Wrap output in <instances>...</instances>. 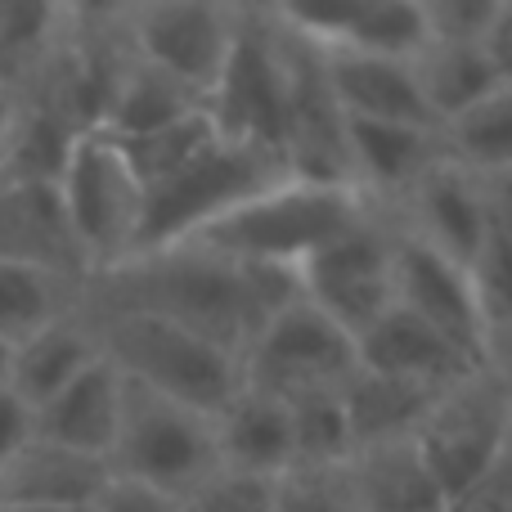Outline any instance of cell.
Returning a JSON list of instances; mask_svg holds the SVG:
<instances>
[{
    "label": "cell",
    "instance_id": "6da1fadb",
    "mask_svg": "<svg viewBox=\"0 0 512 512\" xmlns=\"http://www.w3.org/2000/svg\"><path fill=\"white\" fill-rule=\"evenodd\" d=\"M86 306L167 319V324L207 337L230 355H243V346L256 333L243 265L194 248V243L140 252L113 270L95 274L86 283Z\"/></svg>",
    "mask_w": 512,
    "mask_h": 512
},
{
    "label": "cell",
    "instance_id": "7a4b0ae2",
    "mask_svg": "<svg viewBox=\"0 0 512 512\" xmlns=\"http://www.w3.org/2000/svg\"><path fill=\"white\" fill-rule=\"evenodd\" d=\"M369 212L378 207L360 189L310 185V180L288 176L225 212L207 230H198L189 243L239 265H301L310 252L360 225Z\"/></svg>",
    "mask_w": 512,
    "mask_h": 512
},
{
    "label": "cell",
    "instance_id": "3957f363",
    "mask_svg": "<svg viewBox=\"0 0 512 512\" xmlns=\"http://www.w3.org/2000/svg\"><path fill=\"white\" fill-rule=\"evenodd\" d=\"M86 319L99 337L104 360L126 382L167 396L176 405H189L198 414L216 418L243 387L239 355L212 346L207 337H194L185 328L153 315H122V310H90Z\"/></svg>",
    "mask_w": 512,
    "mask_h": 512
},
{
    "label": "cell",
    "instance_id": "277c9868",
    "mask_svg": "<svg viewBox=\"0 0 512 512\" xmlns=\"http://www.w3.org/2000/svg\"><path fill=\"white\" fill-rule=\"evenodd\" d=\"M216 472L221 463H216L212 418L122 378V418L108 450V477L189 499Z\"/></svg>",
    "mask_w": 512,
    "mask_h": 512
},
{
    "label": "cell",
    "instance_id": "5b68a950",
    "mask_svg": "<svg viewBox=\"0 0 512 512\" xmlns=\"http://www.w3.org/2000/svg\"><path fill=\"white\" fill-rule=\"evenodd\" d=\"M279 180H288L283 162L216 135L185 171L144 189V216H140V234H135L131 256L189 243L198 230H207L212 221H221L225 212L265 194Z\"/></svg>",
    "mask_w": 512,
    "mask_h": 512
},
{
    "label": "cell",
    "instance_id": "8992f818",
    "mask_svg": "<svg viewBox=\"0 0 512 512\" xmlns=\"http://www.w3.org/2000/svg\"><path fill=\"white\" fill-rule=\"evenodd\" d=\"M54 185H59L63 216H68V230L77 239L90 279L131 261L144 216V185L113 135H77Z\"/></svg>",
    "mask_w": 512,
    "mask_h": 512
},
{
    "label": "cell",
    "instance_id": "52a82bcc",
    "mask_svg": "<svg viewBox=\"0 0 512 512\" xmlns=\"http://www.w3.org/2000/svg\"><path fill=\"white\" fill-rule=\"evenodd\" d=\"M274 45H279V77H283V162L292 180L310 185H351L346 162V117L328 90L324 54L301 32H292L270 5Z\"/></svg>",
    "mask_w": 512,
    "mask_h": 512
},
{
    "label": "cell",
    "instance_id": "ba28073f",
    "mask_svg": "<svg viewBox=\"0 0 512 512\" xmlns=\"http://www.w3.org/2000/svg\"><path fill=\"white\" fill-rule=\"evenodd\" d=\"M239 369L243 387L265 391L274 400L337 391L355 373V337L301 297L243 346Z\"/></svg>",
    "mask_w": 512,
    "mask_h": 512
},
{
    "label": "cell",
    "instance_id": "9c48e42d",
    "mask_svg": "<svg viewBox=\"0 0 512 512\" xmlns=\"http://www.w3.org/2000/svg\"><path fill=\"white\" fill-rule=\"evenodd\" d=\"M207 117L221 140L283 162V77L270 5L239 9V36H234L230 63H225L212 99H207Z\"/></svg>",
    "mask_w": 512,
    "mask_h": 512
},
{
    "label": "cell",
    "instance_id": "30bf717a",
    "mask_svg": "<svg viewBox=\"0 0 512 512\" xmlns=\"http://www.w3.org/2000/svg\"><path fill=\"white\" fill-rule=\"evenodd\" d=\"M391 221L382 212H369L360 225L337 234L319 252H310L297 265L301 274V297L328 315L342 333L360 337L373 328L391 306H396V288H391Z\"/></svg>",
    "mask_w": 512,
    "mask_h": 512
},
{
    "label": "cell",
    "instance_id": "8fae6325",
    "mask_svg": "<svg viewBox=\"0 0 512 512\" xmlns=\"http://www.w3.org/2000/svg\"><path fill=\"white\" fill-rule=\"evenodd\" d=\"M508 432H512V396L486 369H477L432 400V409L423 414V423H418V432L409 441L423 454L427 472L445 490V499H454L495 459V450L504 445Z\"/></svg>",
    "mask_w": 512,
    "mask_h": 512
},
{
    "label": "cell",
    "instance_id": "7c38bea8",
    "mask_svg": "<svg viewBox=\"0 0 512 512\" xmlns=\"http://www.w3.org/2000/svg\"><path fill=\"white\" fill-rule=\"evenodd\" d=\"M239 9L243 5L153 0V5H122V23L135 59L153 63L203 99H212L239 36Z\"/></svg>",
    "mask_w": 512,
    "mask_h": 512
},
{
    "label": "cell",
    "instance_id": "4fadbf2b",
    "mask_svg": "<svg viewBox=\"0 0 512 512\" xmlns=\"http://www.w3.org/2000/svg\"><path fill=\"white\" fill-rule=\"evenodd\" d=\"M391 225L400 234H409L414 243L441 252L445 261L468 270L477 261V252L490 239V221H486V198H481V180L472 171H463L459 162L441 158L405 189L396 207H387Z\"/></svg>",
    "mask_w": 512,
    "mask_h": 512
},
{
    "label": "cell",
    "instance_id": "5bb4252c",
    "mask_svg": "<svg viewBox=\"0 0 512 512\" xmlns=\"http://www.w3.org/2000/svg\"><path fill=\"white\" fill-rule=\"evenodd\" d=\"M279 18L319 50L373 54L414 63L432 45L423 0H324V5H274Z\"/></svg>",
    "mask_w": 512,
    "mask_h": 512
},
{
    "label": "cell",
    "instance_id": "9a60e30c",
    "mask_svg": "<svg viewBox=\"0 0 512 512\" xmlns=\"http://www.w3.org/2000/svg\"><path fill=\"white\" fill-rule=\"evenodd\" d=\"M391 288H396V306L405 315L423 319L427 328L454 342L463 355L481 364V342H486V324L477 310V292H472V274L463 265L445 261L441 252L414 243L391 225Z\"/></svg>",
    "mask_w": 512,
    "mask_h": 512
},
{
    "label": "cell",
    "instance_id": "2e32d148",
    "mask_svg": "<svg viewBox=\"0 0 512 512\" xmlns=\"http://www.w3.org/2000/svg\"><path fill=\"white\" fill-rule=\"evenodd\" d=\"M441 158H445L441 131L400 126V122H346L351 185L360 189L378 212L396 207L400 198H405V189Z\"/></svg>",
    "mask_w": 512,
    "mask_h": 512
},
{
    "label": "cell",
    "instance_id": "e0dca14e",
    "mask_svg": "<svg viewBox=\"0 0 512 512\" xmlns=\"http://www.w3.org/2000/svg\"><path fill=\"white\" fill-rule=\"evenodd\" d=\"M319 54H324L328 90H333L346 122H400V126L441 131L423 104V90L414 81V63L346 54V50H319Z\"/></svg>",
    "mask_w": 512,
    "mask_h": 512
},
{
    "label": "cell",
    "instance_id": "ac0fdd59",
    "mask_svg": "<svg viewBox=\"0 0 512 512\" xmlns=\"http://www.w3.org/2000/svg\"><path fill=\"white\" fill-rule=\"evenodd\" d=\"M355 364L373 373H391V378L423 382V387H454L481 369L472 355H463L454 342H445L436 328L405 315L400 306H391L378 324L355 337Z\"/></svg>",
    "mask_w": 512,
    "mask_h": 512
},
{
    "label": "cell",
    "instance_id": "d6986e66",
    "mask_svg": "<svg viewBox=\"0 0 512 512\" xmlns=\"http://www.w3.org/2000/svg\"><path fill=\"white\" fill-rule=\"evenodd\" d=\"M117 418H122V373L99 355L77 382H68L59 396L36 409L32 436L59 445V450L108 463V450H113V436H117Z\"/></svg>",
    "mask_w": 512,
    "mask_h": 512
},
{
    "label": "cell",
    "instance_id": "ffe728a7",
    "mask_svg": "<svg viewBox=\"0 0 512 512\" xmlns=\"http://www.w3.org/2000/svg\"><path fill=\"white\" fill-rule=\"evenodd\" d=\"M0 261L41 265L90 283V270L63 216L59 185H0Z\"/></svg>",
    "mask_w": 512,
    "mask_h": 512
},
{
    "label": "cell",
    "instance_id": "44dd1931",
    "mask_svg": "<svg viewBox=\"0 0 512 512\" xmlns=\"http://www.w3.org/2000/svg\"><path fill=\"white\" fill-rule=\"evenodd\" d=\"M104 486V459H86L32 436L0 468V508H95Z\"/></svg>",
    "mask_w": 512,
    "mask_h": 512
},
{
    "label": "cell",
    "instance_id": "7402d4cb",
    "mask_svg": "<svg viewBox=\"0 0 512 512\" xmlns=\"http://www.w3.org/2000/svg\"><path fill=\"white\" fill-rule=\"evenodd\" d=\"M221 472L279 481L292 468V418L288 405L265 391L239 387V396L212 418Z\"/></svg>",
    "mask_w": 512,
    "mask_h": 512
},
{
    "label": "cell",
    "instance_id": "603a6c76",
    "mask_svg": "<svg viewBox=\"0 0 512 512\" xmlns=\"http://www.w3.org/2000/svg\"><path fill=\"white\" fill-rule=\"evenodd\" d=\"M346 486L355 512H445V490L427 472L414 441H387L346 459Z\"/></svg>",
    "mask_w": 512,
    "mask_h": 512
},
{
    "label": "cell",
    "instance_id": "cb8c5ba5",
    "mask_svg": "<svg viewBox=\"0 0 512 512\" xmlns=\"http://www.w3.org/2000/svg\"><path fill=\"white\" fill-rule=\"evenodd\" d=\"M99 355H104L99 351V337L86 319V306H81L77 315H63L59 324L41 328V333L27 337L23 346H14L9 391L36 414V409L59 396L68 382H77Z\"/></svg>",
    "mask_w": 512,
    "mask_h": 512
},
{
    "label": "cell",
    "instance_id": "d4e9b609",
    "mask_svg": "<svg viewBox=\"0 0 512 512\" xmlns=\"http://www.w3.org/2000/svg\"><path fill=\"white\" fill-rule=\"evenodd\" d=\"M441 391L445 387H423V382L391 378V373H373L355 364V373L342 382V409H346V423H351L355 450L409 441Z\"/></svg>",
    "mask_w": 512,
    "mask_h": 512
},
{
    "label": "cell",
    "instance_id": "484cf974",
    "mask_svg": "<svg viewBox=\"0 0 512 512\" xmlns=\"http://www.w3.org/2000/svg\"><path fill=\"white\" fill-rule=\"evenodd\" d=\"M207 113V99L198 90H189L185 81L167 77L162 68L144 59H131V68L122 72L113 90V104H108L99 131L113 135V140H144V135H158L167 126L185 122V117Z\"/></svg>",
    "mask_w": 512,
    "mask_h": 512
},
{
    "label": "cell",
    "instance_id": "4316f807",
    "mask_svg": "<svg viewBox=\"0 0 512 512\" xmlns=\"http://www.w3.org/2000/svg\"><path fill=\"white\" fill-rule=\"evenodd\" d=\"M86 306V283L23 261H0V342L23 346L41 328Z\"/></svg>",
    "mask_w": 512,
    "mask_h": 512
},
{
    "label": "cell",
    "instance_id": "83f0119b",
    "mask_svg": "<svg viewBox=\"0 0 512 512\" xmlns=\"http://www.w3.org/2000/svg\"><path fill=\"white\" fill-rule=\"evenodd\" d=\"M414 81L423 90V104L436 126L463 117L468 108H477L481 99L504 86L495 77V68L486 63L481 45H445V41H432L414 59Z\"/></svg>",
    "mask_w": 512,
    "mask_h": 512
},
{
    "label": "cell",
    "instance_id": "f1b7e54d",
    "mask_svg": "<svg viewBox=\"0 0 512 512\" xmlns=\"http://www.w3.org/2000/svg\"><path fill=\"white\" fill-rule=\"evenodd\" d=\"M68 32V5L0 0V95L27 90Z\"/></svg>",
    "mask_w": 512,
    "mask_h": 512
},
{
    "label": "cell",
    "instance_id": "f546056e",
    "mask_svg": "<svg viewBox=\"0 0 512 512\" xmlns=\"http://www.w3.org/2000/svg\"><path fill=\"white\" fill-rule=\"evenodd\" d=\"M441 149L472 176L512 171V86H499L477 108L441 126Z\"/></svg>",
    "mask_w": 512,
    "mask_h": 512
},
{
    "label": "cell",
    "instance_id": "4dcf8cb0",
    "mask_svg": "<svg viewBox=\"0 0 512 512\" xmlns=\"http://www.w3.org/2000/svg\"><path fill=\"white\" fill-rule=\"evenodd\" d=\"M292 418V468H342L355 454L351 423L342 409V387L283 400Z\"/></svg>",
    "mask_w": 512,
    "mask_h": 512
},
{
    "label": "cell",
    "instance_id": "1f68e13d",
    "mask_svg": "<svg viewBox=\"0 0 512 512\" xmlns=\"http://www.w3.org/2000/svg\"><path fill=\"white\" fill-rule=\"evenodd\" d=\"M212 140H216L212 117L198 113V117H185V122L167 126V131H158V135H144V140H117V144H122L131 171L140 176V185L153 189V185H162V180H171L176 171H185Z\"/></svg>",
    "mask_w": 512,
    "mask_h": 512
},
{
    "label": "cell",
    "instance_id": "d6a6232c",
    "mask_svg": "<svg viewBox=\"0 0 512 512\" xmlns=\"http://www.w3.org/2000/svg\"><path fill=\"white\" fill-rule=\"evenodd\" d=\"M270 512H355L342 468H288L274 481Z\"/></svg>",
    "mask_w": 512,
    "mask_h": 512
},
{
    "label": "cell",
    "instance_id": "836d02e7",
    "mask_svg": "<svg viewBox=\"0 0 512 512\" xmlns=\"http://www.w3.org/2000/svg\"><path fill=\"white\" fill-rule=\"evenodd\" d=\"M468 274H472V292H477L481 324L486 328L512 324V243L490 234L486 248L477 252V261L468 265Z\"/></svg>",
    "mask_w": 512,
    "mask_h": 512
},
{
    "label": "cell",
    "instance_id": "e575fe53",
    "mask_svg": "<svg viewBox=\"0 0 512 512\" xmlns=\"http://www.w3.org/2000/svg\"><path fill=\"white\" fill-rule=\"evenodd\" d=\"M274 481L243 477V472H216L212 481L185 499V512H270Z\"/></svg>",
    "mask_w": 512,
    "mask_h": 512
},
{
    "label": "cell",
    "instance_id": "d590c367",
    "mask_svg": "<svg viewBox=\"0 0 512 512\" xmlns=\"http://www.w3.org/2000/svg\"><path fill=\"white\" fill-rule=\"evenodd\" d=\"M445 512H512V432L495 450V459L445 504Z\"/></svg>",
    "mask_w": 512,
    "mask_h": 512
},
{
    "label": "cell",
    "instance_id": "8d00e7d4",
    "mask_svg": "<svg viewBox=\"0 0 512 512\" xmlns=\"http://www.w3.org/2000/svg\"><path fill=\"white\" fill-rule=\"evenodd\" d=\"M427 32L445 45H481L495 0H423Z\"/></svg>",
    "mask_w": 512,
    "mask_h": 512
},
{
    "label": "cell",
    "instance_id": "74e56055",
    "mask_svg": "<svg viewBox=\"0 0 512 512\" xmlns=\"http://www.w3.org/2000/svg\"><path fill=\"white\" fill-rule=\"evenodd\" d=\"M95 512H185V499H171L162 490L140 486V481L108 477L104 495L95 499Z\"/></svg>",
    "mask_w": 512,
    "mask_h": 512
},
{
    "label": "cell",
    "instance_id": "f35d334b",
    "mask_svg": "<svg viewBox=\"0 0 512 512\" xmlns=\"http://www.w3.org/2000/svg\"><path fill=\"white\" fill-rule=\"evenodd\" d=\"M481 54L495 68V77L512 86V0H495V14H490L486 36H481Z\"/></svg>",
    "mask_w": 512,
    "mask_h": 512
},
{
    "label": "cell",
    "instance_id": "ab89813d",
    "mask_svg": "<svg viewBox=\"0 0 512 512\" xmlns=\"http://www.w3.org/2000/svg\"><path fill=\"white\" fill-rule=\"evenodd\" d=\"M27 441H32V409L9 387H0V468H5Z\"/></svg>",
    "mask_w": 512,
    "mask_h": 512
},
{
    "label": "cell",
    "instance_id": "60d3db41",
    "mask_svg": "<svg viewBox=\"0 0 512 512\" xmlns=\"http://www.w3.org/2000/svg\"><path fill=\"white\" fill-rule=\"evenodd\" d=\"M481 180V198H486V221L490 234L512 243V171H499V176H477Z\"/></svg>",
    "mask_w": 512,
    "mask_h": 512
},
{
    "label": "cell",
    "instance_id": "b9f144b4",
    "mask_svg": "<svg viewBox=\"0 0 512 512\" xmlns=\"http://www.w3.org/2000/svg\"><path fill=\"white\" fill-rule=\"evenodd\" d=\"M481 369L499 382L512 396V324L486 328V342H481Z\"/></svg>",
    "mask_w": 512,
    "mask_h": 512
},
{
    "label": "cell",
    "instance_id": "7bdbcfd3",
    "mask_svg": "<svg viewBox=\"0 0 512 512\" xmlns=\"http://www.w3.org/2000/svg\"><path fill=\"white\" fill-rule=\"evenodd\" d=\"M9 369H14V346L0 342V387H9Z\"/></svg>",
    "mask_w": 512,
    "mask_h": 512
},
{
    "label": "cell",
    "instance_id": "ee69618b",
    "mask_svg": "<svg viewBox=\"0 0 512 512\" xmlns=\"http://www.w3.org/2000/svg\"><path fill=\"white\" fill-rule=\"evenodd\" d=\"M9 113H14V95H0V140H5V126H9Z\"/></svg>",
    "mask_w": 512,
    "mask_h": 512
},
{
    "label": "cell",
    "instance_id": "f6af8a7d",
    "mask_svg": "<svg viewBox=\"0 0 512 512\" xmlns=\"http://www.w3.org/2000/svg\"><path fill=\"white\" fill-rule=\"evenodd\" d=\"M0 512H95V508H0Z\"/></svg>",
    "mask_w": 512,
    "mask_h": 512
}]
</instances>
